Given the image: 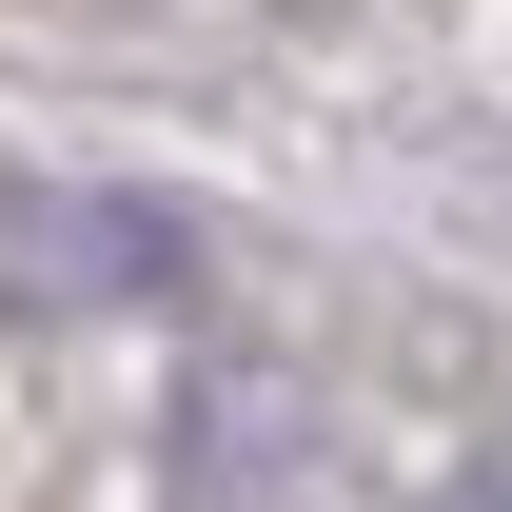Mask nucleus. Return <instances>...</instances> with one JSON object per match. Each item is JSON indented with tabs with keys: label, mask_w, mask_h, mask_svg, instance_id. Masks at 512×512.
<instances>
[{
	"label": "nucleus",
	"mask_w": 512,
	"mask_h": 512,
	"mask_svg": "<svg viewBox=\"0 0 512 512\" xmlns=\"http://www.w3.org/2000/svg\"><path fill=\"white\" fill-rule=\"evenodd\" d=\"M197 237L178 197H119V178H20L0 197V296L20 316H138V296H178Z\"/></svg>",
	"instance_id": "f257e3e1"
},
{
	"label": "nucleus",
	"mask_w": 512,
	"mask_h": 512,
	"mask_svg": "<svg viewBox=\"0 0 512 512\" xmlns=\"http://www.w3.org/2000/svg\"><path fill=\"white\" fill-rule=\"evenodd\" d=\"M453 512H512V453H493V473H453Z\"/></svg>",
	"instance_id": "f03ea898"
}]
</instances>
